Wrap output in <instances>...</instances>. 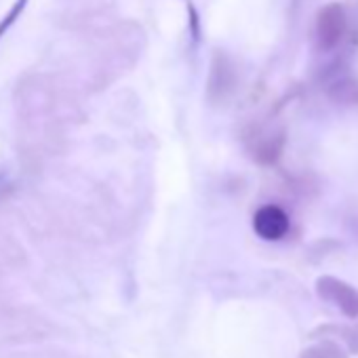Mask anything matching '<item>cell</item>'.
Masks as SVG:
<instances>
[{"instance_id": "obj_1", "label": "cell", "mask_w": 358, "mask_h": 358, "mask_svg": "<svg viewBox=\"0 0 358 358\" xmlns=\"http://www.w3.org/2000/svg\"><path fill=\"white\" fill-rule=\"evenodd\" d=\"M316 291L322 299L339 308L341 314H345L348 318H358V291L348 282L333 276H322L316 282Z\"/></svg>"}, {"instance_id": "obj_2", "label": "cell", "mask_w": 358, "mask_h": 358, "mask_svg": "<svg viewBox=\"0 0 358 358\" xmlns=\"http://www.w3.org/2000/svg\"><path fill=\"white\" fill-rule=\"evenodd\" d=\"M345 32V13L339 5H327L316 20V36L322 49H333Z\"/></svg>"}, {"instance_id": "obj_3", "label": "cell", "mask_w": 358, "mask_h": 358, "mask_svg": "<svg viewBox=\"0 0 358 358\" xmlns=\"http://www.w3.org/2000/svg\"><path fill=\"white\" fill-rule=\"evenodd\" d=\"M289 215L276 207V205H266L262 207L255 217H253V230L259 238L264 241H280L289 232Z\"/></svg>"}, {"instance_id": "obj_4", "label": "cell", "mask_w": 358, "mask_h": 358, "mask_svg": "<svg viewBox=\"0 0 358 358\" xmlns=\"http://www.w3.org/2000/svg\"><path fill=\"white\" fill-rule=\"evenodd\" d=\"M234 87V74L232 68L226 59V55L217 53L213 62V74H211V97L213 99H224Z\"/></svg>"}, {"instance_id": "obj_5", "label": "cell", "mask_w": 358, "mask_h": 358, "mask_svg": "<svg viewBox=\"0 0 358 358\" xmlns=\"http://www.w3.org/2000/svg\"><path fill=\"white\" fill-rule=\"evenodd\" d=\"M318 335H324V337L335 335V337H339L341 343H345L350 348V352H358V335H356L354 329H348V327H341V324H324V327H320V329H316L312 333V337H318Z\"/></svg>"}, {"instance_id": "obj_6", "label": "cell", "mask_w": 358, "mask_h": 358, "mask_svg": "<svg viewBox=\"0 0 358 358\" xmlns=\"http://www.w3.org/2000/svg\"><path fill=\"white\" fill-rule=\"evenodd\" d=\"M299 358H350L337 341H320L301 352Z\"/></svg>"}, {"instance_id": "obj_7", "label": "cell", "mask_w": 358, "mask_h": 358, "mask_svg": "<svg viewBox=\"0 0 358 358\" xmlns=\"http://www.w3.org/2000/svg\"><path fill=\"white\" fill-rule=\"evenodd\" d=\"M26 7H28V0H15V3L11 5V9L5 13V17L0 20V41H3V36L17 24V20L26 11Z\"/></svg>"}]
</instances>
